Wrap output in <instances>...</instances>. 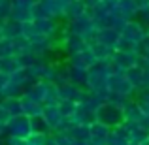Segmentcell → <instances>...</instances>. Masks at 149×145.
<instances>
[{
  "instance_id": "6da1fadb",
  "label": "cell",
  "mask_w": 149,
  "mask_h": 145,
  "mask_svg": "<svg viewBox=\"0 0 149 145\" xmlns=\"http://www.w3.org/2000/svg\"><path fill=\"white\" fill-rule=\"evenodd\" d=\"M96 121L113 130V128L125 124V121H127L125 108L123 105H117V104H111V102H104V104L96 109Z\"/></svg>"
},
{
  "instance_id": "7a4b0ae2",
  "label": "cell",
  "mask_w": 149,
  "mask_h": 145,
  "mask_svg": "<svg viewBox=\"0 0 149 145\" xmlns=\"http://www.w3.org/2000/svg\"><path fill=\"white\" fill-rule=\"evenodd\" d=\"M8 132H10V136L26 139L29 136L34 134V130H32V119H30L29 115H25V113L11 117L10 123H8Z\"/></svg>"
},
{
  "instance_id": "3957f363",
  "label": "cell",
  "mask_w": 149,
  "mask_h": 145,
  "mask_svg": "<svg viewBox=\"0 0 149 145\" xmlns=\"http://www.w3.org/2000/svg\"><path fill=\"white\" fill-rule=\"evenodd\" d=\"M134 89V85L128 81L127 76H123L121 72L117 74H111L108 77V91L109 92H117V94H123V96H128Z\"/></svg>"
},
{
  "instance_id": "277c9868",
  "label": "cell",
  "mask_w": 149,
  "mask_h": 145,
  "mask_svg": "<svg viewBox=\"0 0 149 145\" xmlns=\"http://www.w3.org/2000/svg\"><path fill=\"white\" fill-rule=\"evenodd\" d=\"M121 38H123L125 42H128V44H138V42L146 40V32H143V28L138 23H127V25L123 26Z\"/></svg>"
},
{
  "instance_id": "5b68a950",
  "label": "cell",
  "mask_w": 149,
  "mask_h": 145,
  "mask_svg": "<svg viewBox=\"0 0 149 145\" xmlns=\"http://www.w3.org/2000/svg\"><path fill=\"white\" fill-rule=\"evenodd\" d=\"M0 105H2V108L6 109V111L10 113L11 117H15V115H21V113H23L21 98H15V96H6L2 102H0Z\"/></svg>"
},
{
  "instance_id": "8992f818",
  "label": "cell",
  "mask_w": 149,
  "mask_h": 145,
  "mask_svg": "<svg viewBox=\"0 0 149 145\" xmlns=\"http://www.w3.org/2000/svg\"><path fill=\"white\" fill-rule=\"evenodd\" d=\"M143 74H146V70H142L138 64L132 66V68H128V70H125V76L128 77V81H130L134 87H142V85H146V83H143Z\"/></svg>"
},
{
  "instance_id": "52a82bcc",
  "label": "cell",
  "mask_w": 149,
  "mask_h": 145,
  "mask_svg": "<svg viewBox=\"0 0 149 145\" xmlns=\"http://www.w3.org/2000/svg\"><path fill=\"white\" fill-rule=\"evenodd\" d=\"M53 139L57 142V145H77V142L70 132H55Z\"/></svg>"
},
{
  "instance_id": "ba28073f",
  "label": "cell",
  "mask_w": 149,
  "mask_h": 145,
  "mask_svg": "<svg viewBox=\"0 0 149 145\" xmlns=\"http://www.w3.org/2000/svg\"><path fill=\"white\" fill-rule=\"evenodd\" d=\"M47 134H32L25 139V145H47Z\"/></svg>"
},
{
  "instance_id": "9c48e42d",
  "label": "cell",
  "mask_w": 149,
  "mask_h": 145,
  "mask_svg": "<svg viewBox=\"0 0 149 145\" xmlns=\"http://www.w3.org/2000/svg\"><path fill=\"white\" fill-rule=\"evenodd\" d=\"M4 130H8V123H0V136L4 134Z\"/></svg>"
},
{
  "instance_id": "30bf717a",
  "label": "cell",
  "mask_w": 149,
  "mask_h": 145,
  "mask_svg": "<svg viewBox=\"0 0 149 145\" xmlns=\"http://www.w3.org/2000/svg\"><path fill=\"white\" fill-rule=\"evenodd\" d=\"M138 145H149V138H146V139H143V142H140Z\"/></svg>"
},
{
  "instance_id": "8fae6325",
  "label": "cell",
  "mask_w": 149,
  "mask_h": 145,
  "mask_svg": "<svg viewBox=\"0 0 149 145\" xmlns=\"http://www.w3.org/2000/svg\"><path fill=\"white\" fill-rule=\"evenodd\" d=\"M77 145H87V143H77Z\"/></svg>"
}]
</instances>
